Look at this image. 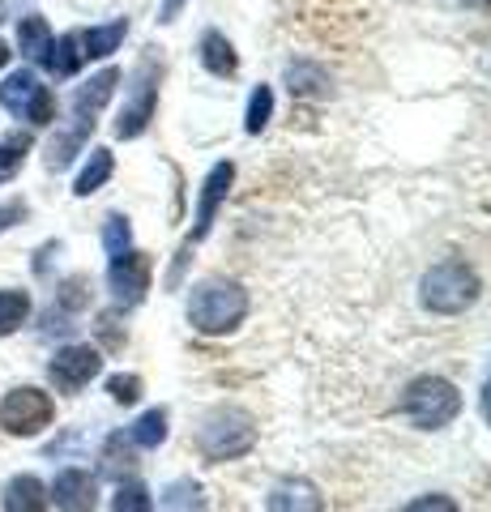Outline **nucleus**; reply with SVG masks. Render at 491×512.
Returning a JSON list of instances; mask_svg holds the SVG:
<instances>
[{"label":"nucleus","instance_id":"nucleus-1","mask_svg":"<svg viewBox=\"0 0 491 512\" xmlns=\"http://www.w3.org/2000/svg\"><path fill=\"white\" fill-rule=\"evenodd\" d=\"M248 316V295L240 282H227V278H210L201 282L193 299H188V320L193 329L205 333V338H218V333H231L240 320Z\"/></svg>","mask_w":491,"mask_h":512},{"label":"nucleus","instance_id":"nucleus-2","mask_svg":"<svg viewBox=\"0 0 491 512\" xmlns=\"http://www.w3.org/2000/svg\"><path fill=\"white\" fill-rule=\"evenodd\" d=\"M402 410H406V419L415 427L440 431V427H449L457 414H462V393H457L445 376H419V380L406 384Z\"/></svg>","mask_w":491,"mask_h":512},{"label":"nucleus","instance_id":"nucleus-3","mask_svg":"<svg viewBox=\"0 0 491 512\" xmlns=\"http://www.w3.org/2000/svg\"><path fill=\"white\" fill-rule=\"evenodd\" d=\"M479 299V274L466 261H440L423 274V308L440 316H457Z\"/></svg>","mask_w":491,"mask_h":512},{"label":"nucleus","instance_id":"nucleus-4","mask_svg":"<svg viewBox=\"0 0 491 512\" xmlns=\"http://www.w3.org/2000/svg\"><path fill=\"white\" fill-rule=\"evenodd\" d=\"M252 444H257V427H252V419L240 410H218L197 431V448L205 453V461H235V457H244Z\"/></svg>","mask_w":491,"mask_h":512},{"label":"nucleus","instance_id":"nucleus-5","mask_svg":"<svg viewBox=\"0 0 491 512\" xmlns=\"http://www.w3.org/2000/svg\"><path fill=\"white\" fill-rule=\"evenodd\" d=\"M0 103H5L13 116H22L30 124H52L56 120V99H52V90L39 86V77L35 73H9L5 77V86H0Z\"/></svg>","mask_w":491,"mask_h":512},{"label":"nucleus","instance_id":"nucleus-6","mask_svg":"<svg viewBox=\"0 0 491 512\" xmlns=\"http://www.w3.org/2000/svg\"><path fill=\"white\" fill-rule=\"evenodd\" d=\"M52 397L43 389H13L5 402H0V427L9 431V436H39V431L52 423Z\"/></svg>","mask_w":491,"mask_h":512},{"label":"nucleus","instance_id":"nucleus-7","mask_svg":"<svg viewBox=\"0 0 491 512\" xmlns=\"http://www.w3.org/2000/svg\"><path fill=\"white\" fill-rule=\"evenodd\" d=\"M154 103H158V69H154V60H146L137 69V82H133L129 103H124L120 120H116V137L133 141V137L146 133V124L154 120Z\"/></svg>","mask_w":491,"mask_h":512},{"label":"nucleus","instance_id":"nucleus-8","mask_svg":"<svg viewBox=\"0 0 491 512\" xmlns=\"http://www.w3.org/2000/svg\"><path fill=\"white\" fill-rule=\"evenodd\" d=\"M47 372H52V384L60 393H77L103 372V355L94 346H65V350H56Z\"/></svg>","mask_w":491,"mask_h":512},{"label":"nucleus","instance_id":"nucleus-9","mask_svg":"<svg viewBox=\"0 0 491 512\" xmlns=\"http://www.w3.org/2000/svg\"><path fill=\"white\" fill-rule=\"evenodd\" d=\"M150 274H154V261L146 252H124L112 256V269H107V282H112V295L120 303H141L150 291Z\"/></svg>","mask_w":491,"mask_h":512},{"label":"nucleus","instance_id":"nucleus-10","mask_svg":"<svg viewBox=\"0 0 491 512\" xmlns=\"http://www.w3.org/2000/svg\"><path fill=\"white\" fill-rule=\"evenodd\" d=\"M47 500H56L60 512H94L99 508V483L90 470H60Z\"/></svg>","mask_w":491,"mask_h":512},{"label":"nucleus","instance_id":"nucleus-11","mask_svg":"<svg viewBox=\"0 0 491 512\" xmlns=\"http://www.w3.org/2000/svg\"><path fill=\"white\" fill-rule=\"evenodd\" d=\"M235 180V167L231 163H218L210 175H205V184H201V201H197V227H193V239H205L214 227V214H218V205L227 201V188Z\"/></svg>","mask_w":491,"mask_h":512},{"label":"nucleus","instance_id":"nucleus-12","mask_svg":"<svg viewBox=\"0 0 491 512\" xmlns=\"http://www.w3.org/2000/svg\"><path fill=\"white\" fill-rule=\"evenodd\" d=\"M269 512H325V495L308 478H287L269 491Z\"/></svg>","mask_w":491,"mask_h":512},{"label":"nucleus","instance_id":"nucleus-13","mask_svg":"<svg viewBox=\"0 0 491 512\" xmlns=\"http://www.w3.org/2000/svg\"><path fill=\"white\" fill-rule=\"evenodd\" d=\"M116 86H120V69H103V73H94L86 86H77V94H73L77 120H90L94 124V116L107 107V99L116 94Z\"/></svg>","mask_w":491,"mask_h":512},{"label":"nucleus","instance_id":"nucleus-14","mask_svg":"<svg viewBox=\"0 0 491 512\" xmlns=\"http://www.w3.org/2000/svg\"><path fill=\"white\" fill-rule=\"evenodd\" d=\"M5 512H47V491L35 474H18L5 487Z\"/></svg>","mask_w":491,"mask_h":512},{"label":"nucleus","instance_id":"nucleus-15","mask_svg":"<svg viewBox=\"0 0 491 512\" xmlns=\"http://www.w3.org/2000/svg\"><path fill=\"white\" fill-rule=\"evenodd\" d=\"M82 60H86V52H82V35H77V30L73 35H60L43 56L47 73H56V77H73L77 69H82Z\"/></svg>","mask_w":491,"mask_h":512},{"label":"nucleus","instance_id":"nucleus-16","mask_svg":"<svg viewBox=\"0 0 491 512\" xmlns=\"http://www.w3.org/2000/svg\"><path fill=\"white\" fill-rule=\"evenodd\" d=\"M201 64L214 77H231L235 69H240V56H235V47L227 43V35H218V30H205V39H201Z\"/></svg>","mask_w":491,"mask_h":512},{"label":"nucleus","instance_id":"nucleus-17","mask_svg":"<svg viewBox=\"0 0 491 512\" xmlns=\"http://www.w3.org/2000/svg\"><path fill=\"white\" fill-rule=\"evenodd\" d=\"M112 167H116V158H112V150H90V158H86V167L77 171V180H73V192L77 197H90V192H99L107 180H112Z\"/></svg>","mask_w":491,"mask_h":512},{"label":"nucleus","instance_id":"nucleus-18","mask_svg":"<svg viewBox=\"0 0 491 512\" xmlns=\"http://www.w3.org/2000/svg\"><path fill=\"white\" fill-rule=\"evenodd\" d=\"M124 35H129V22L116 18V22H107V26H94L82 35V52L86 60H99V56H112L116 47L124 43Z\"/></svg>","mask_w":491,"mask_h":512},{"label":"nucleus","instance_id":"nucleus-19","mask_svg":"<svg viewBox=\"0 0 491 512\" xmlns=\"http://www.w3.org/2000/svg\"><path fill=\"white\" fill-rule=\"evenodd\" d=\"M18 47L26 60H43L47 47H52V30H47V22L39 18V13H26V18L18 22Z\"/></svg>","mask_w":491,"mask_h":512},{"label":"nucleus","instance_id":"nucleus-20","mask_svg":"<svg viewBox=\"0 0 491 512\" xmlns=\"http://www.w3.org/2000/svg\"><path fill=\"white\" fill-rule=\"evenodd\" d=\"M90 120H77L73 128H69V133H60L56 141H52V146H47V167H52V171H65L69 163H73V154H77V146H82V141L90 137Z\"/></svg>","mask_w":491,"mask_h":512},{"label":"nucleus","instance_id":"nucleus-21","mask_svg":"<svg viewBox=\"0 0 491 512\" xmlns=\"http://www.w3.org/2000/svg\"><path fill=\"white\" fill-rule=\"evenodd\" d=\"M163 512H205V491L193 478H176L163 491Z\"/></svg>","mask_w":491,"mask_h":512},{"label":"nucleus","instance_id":"nucleus-22","mask_svg":"<svg viewBox=\"0 0 491 512\" xmlns=\"http://www.w3.org/2000/svg\"><path fill=\"white\" fill-rule=\"evenodd\" d=\"M129 440H133L137 448H158V444L167 440V410H146V414H141V419L133 423Z\"/></svg>","mask_w":491,"mask_h":512},{"label":"nucleus","instance_id":"nucleus-23","mask_svg":"<svg viewBox=\"0 0 491 512\" xmlns=\"http://www.w3.org/2000/svg\"><path fill=\"white\" fill-rule=\"evenodd\" d=\"M30 316V295L26 291H0V338L13 333Z\"/></svg>","mask_w":491,"mask_h":512},{"label":"nucleus","instance_id":"nucleus-24","mask_svg":"<svg viewBox=\"0 0 491 512\" xmlns=\"http://www.w3.org/2000/svg\"><path fill=\"white\" fill-rule=\"evenodd\" d=\"M103 470L116 474V478L133 474V453H129V440H124V436H112L103 444Z\"/></svg>","mask_w":491,"mask_h":512},{"label":"nucleus","instance_id":"nucleus-25","mask_svg":"<svg viewBox=\"0 0 491 512\" xmlns=\"http://www.w3.org/2000/svg\"><path fill=\"white\" fill-rule=\"evenodd\" d=\"M26 154H30V137L26 133H13V137L0 141V180H9V175L22 167Z\"/></svg>","mask_w":491,"mask_h":512},{"label":"nucleus","instance_id":"nucleus-26","mask_svg":"<svg viewBox=\"0 0 491 512\" xmlns=\"http://www.w3.org/2000/svg\"><path fill=\"white\" fill-rule=\"evenodd\" d=\"M269 116H274V90L269 86H257L252 90V99H248V133H261V128L269 124Z\"/></svg>","mask_w":491,"mask_h":512},{"label":"nucleus","instance_id":"nucleus-27","mask_svg":"<svg viewBox=\"0 0 491 512\" xmlns=\"http://www.w3.org/2000/svg\"><path fill=\"white\" fill-rule=\"evenodd\" d=\"M112 512H154V500L141 483H124L116 491V500H112Z\"/></svg>","mask_w":491,"mask_h":512},{"label":"nucleus","instance_id":"nucleus-28","mask_svg":"<svg viewBox=\"0 0 491 512\" xmlns=\"http://www.w3.org/2000/svg\"><path fill=\"white\" fill-rule=\"evenodd\" d=\"M103 244H107V252H112V256H124V252H129V244H133V227H129V218H120V214L107 218V227H103Z\"/></svg>","mask_w":491,"mask_h":512},{"label":"nucleus","instance_id":"nucleus-29","mask_svg":"<svg viewBox=\"0 0 491 512\" xmlns=\"http://www.w3.org/2000/svg\"><path fill=\"white\" fill-rule=\"evenodd\" d=\"M86 303H90L86 278H69L65 286H60V308H65V312H77V308H86Z\"/></svg>","mask_w":491,"mask_h":512},{"label":"nucleus","instance_id":"nucleus-30","mask_svg":"<svg viewBox=\"0 0 491 512\" xmlns=\"http://www.w3.org/2000/svg\"><path fill=\"white\" fill-rule=\"evenodd\" d=\"M107 393H112L120 406H133L141 397V380L137 376H112V380H107Z\"/></svg>","mask_w":491,"mask_h":512},{"label":"nucleus","instance_id":"nucleus-31","mask_svg":"<svg viewBox=\"0 0 491 512\" xmlns=\"http://www.w3.org/2000/svg\"><path fill=\"white\" fill-rule=\"evenodd\" d=\"M325 86V77L316 73V69H308V64H295L291 69V90H299V94H316Z\"/></svg>","mask_w":491,"mask_h":512},{"label":"nucleus","instance_id":"nucleus-32","mask_svg":"<svg viewBox=\"0 0 491 512\" xmlns=\"http://www.w3.org/2000/svg\"><path fill=\"white\" fill-rule=\"evenodd\" d=\"M406 512H457L449 495H419L415 504H406Z\"/></svg>","mask_w":491,"mask_h":512},{"label":"nucleus","instance_id":"nucleus-33","mask_svg":"<svg viewBox=\"0 0 491 512\" xmlns=\"http://www.w3.org/2000/svg\"><path fill=\"white\" fill-rule=\"evenodd\" d=\"M26 201H9V205H0V231H9V227H18V222H26Z\"/></svg>","mask_w":491,"mask_h":512},{"label":"nucleus","instance_id":"nucleus-34","mask_svg":"<svg viewBox=\"0 0 491 512\" xmlns=\"http://www.w3.org/2000/svg\"><path fill=\"white\" fill-rule=\"evenodd\" d=\"M99 338H103V342H112V346H120V329H116V316H112V312H103V316H99Z\"/></svg>","mask_w":491,"mask_h":512},{"label":"nucleus","instance_id":"nucleus-35","mask_svg":"<svg viewBox=\"0 0 491 512\" xmlns=\"http://www.w3.org/2000/svg\"><path fill=\"white\" fill-rule=\"evenodd\" d=\"M184 9V0H163V9H158V22H176Z\"/></svg>","mask_w":491,"mask_h":512},{"label":"nucleus","instance_id":"nucleus-36","mask_svg":"<svg viewBox=\"0 0 491 512\" xmlns=\"http://www.w3.org/2000/svg\"><path fill=\"white\" fill-rule=\"evenodd\" d=\"M483 414H487V423H491V380H487V389H483Z\"/></svg>","mask_w":491,"mask_h":512},{"label":"nucleus","instance_id":"nucleus-37","mask_svg":"<svg viewBox=\"0 0 491 512\" xmlns=\"http://www.w3.org/2000/svg\"><path fill=\"white\" fill-rule=\"evenodd\" d=\"M5 64H9V47L0 43V69H5Z\"/></svg>","mask_w":491,"mask_h":512},{"label":"nucleus","instance_id":"nucleus-38","mask_svg":"<svg viewBox=\"0 0 491 512\" xmlns=\"http://www.w3.org/2000/svg\"><path fill=\"white\" fill-rule=\"evenodd\" d=\"M466 5H491V0H466Z\"/></svg>","mask_w":491,"mask_h":512},{"label":"nucleus","instance_id":"nucleus-39","mask_svg":"<svg viewBox=\"0 0 491 512\" xmlns=\"http://www.w3.org/2000/svg\"><path fill=\"white\" fill-rule=\"evenodd\" d=\"M0 22H5V0H0Z\"/></svg>","mask_w":491,"mask_h":512}]
</instances>
